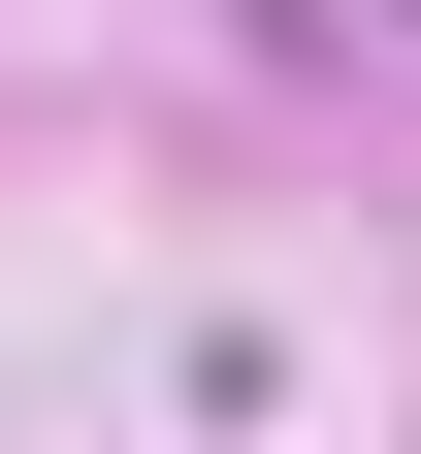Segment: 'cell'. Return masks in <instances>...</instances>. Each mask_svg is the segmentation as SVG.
<instances>
[{"instance_id": "6da1fadb", "label": "cell", "mask_w": 421, "mask_h": 454, "mask_svg": "<svg viewBox=\"0 0 421 454\" xmlns=\"http://www.w3.org/2000/svg\"><path fill=\"white\" fill-rule=\"evenodd\" d=\"M324 33H389V66H421V0H324Z\"/></svg>"}]
</instances>
